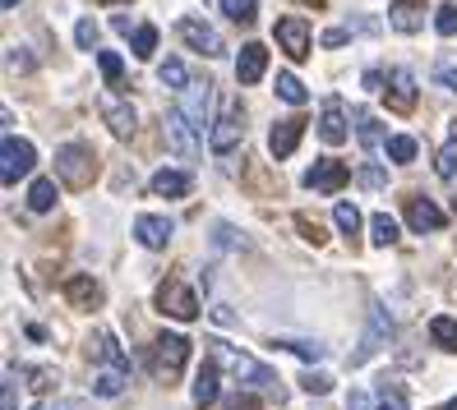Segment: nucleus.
<instances>
[{
  "label": "nucleus",
  "mask_w": 457,
  "mask_h": 410,
  "mask_svg": "<svg viewBox=\"0 0 457 410\" xmlns=\"http://www.w3.org/2000/svg\"><path fill=\"white\" fill-rule=\"evenodd\" d=\"M153 51H157V29H153V23H139V33H134V56L148 61Z\"/></svg>",
  "instance_id": "4c0bfd02"
},
{
  "label": "nucleus",
  "mask_w": 457,
  "mask_h": 410,
  "mask_svg": "<svg viewBox=\"0 0 457 410\" xmlns=\"http://www.w3.org/2000/svg\"><path fill=\"white\" fill-rule=\"evenodd\" d=\"M273 346L291 350V355H301V360H324V341H301V337H278Z\"/></svg>",
  "instance_id": "7c9ffc66"
},
{
  "label": "nucleus",
  "mask_w": 457,
  "mask_h": 410,
  "mask_svg": "<svg viewBox=\"0 0 457 410\" xmlns=\"http://www.w3.org/2000/svg\"><path fill=\"white\" fill-rule=\"evenodd\" d=\"M435 29H439L444 37H457V5H439V10H435Z\"/></svg>",
  "instance_id": "37998d69"
},
{
  "label": "nucleus",
  "mask_w": 457,
  "mask_h": 410,
  "mask_svg": "<svg viewBox=\"0 0 457 410\" xmlns=\"http://www.w3.org/2000/svg\"><path fill=\"white\" fill-rule=\"evenodd\" d=\"M56 180H33V189H29V208L33 212H51V208H56Z\"/></svg>",
  "instance_id": "c85d7f7f"
},
{
  "label": "nucleus",
  "mask_w": 457,
  "mask_h": 410,
  "mask_svg": "<svg viewBox=\"0 0 457 410\" xmlns=\"http://www.w3.org/2000/svg\"><path fill=\"white\" fill-rule=\"evenodd\" d=\"M388 157L397 161V167L416 161V139H411V134H393V139H388Z\"/></svg>",
  "instance_id": "72a5a7b5"
},
{
  "label": "nucleus",
  "mask_w": 457,
  "mask_h": 410,
  "mask_svg": "<svg viewBox=\"0 0 457 410\" xmlns=\"http://www.w3.org/2000/svg\"><path fill=\"white\" fill-rule=\"evenodd\" d=\"M278 97H282V102H291V106H301L310 93H305V84H301L295 74H278Z\"/></svg>",
  "instance_id": "f704fd0d"
},
{
  "label": "nucleus",
  "mask_w": 457,
  "mask_h": 410,
  "mask_svg": "<svg viewBox=\"0 0 457 410\" xmlns=\"http://www.w3.org/2000/svg\"><path fill=\"white\" fill-rule=\"evenodd\" d=\"M273 37H278V46L287 51L291 61H305V56H310V42H314V37H310V29H305L301 19H278Z\"/></svg>",
  "instance_id": "f8f14e48"
},
{
  "label": "nucleus",
  "mask_w": 457,
  "mask_h": 410,
  "mask_svg": "<svg viewBox=\"0 0 457 410\" xmlns=\"http://www.w3.org/2000/svg\"><path fill=\"white\" fill-rule=\"evenodd\" d=\"M222 10H227V19H231V23H254L259 0H222Z\"/></svg>",
  "instance_id": "c9c22d12"
},
{
  "label": "nucleus",
  "mask_w": 457,
  "mask_h": 410,
  "mask_svg": "<svg viewBox=\"0 0 457 410\" xmlns=\"http://www.w3.org/2000/svg\"><path fill=\"white\" fill-rule=\"evenodd\" d=\"M268 70V46L263 42H245L240 46V56H236V84L245 88V84H259Z\"/></svg>",
  "instance_id": "ddd939ff"
},
{
  "label": "nucleus",
  "mask_w": 457,
  "mask_h": 410,
  "mask_svg": "<svg viewBox=\"0 0 457 410\" xmlns=\"http://www.w3.org/2000/svg\"><path fill=\"white\" fill-rule=\"evenodd\" d=\"M240 139H245V120H240L236 102H227V106H222V116L212 120V129H208V148L218 152V157H227V152L240 148Z\"/></svg>",
  "instance_id": "20e7f679"
},
{
  "label": "nucleus",
  "mask_w": 457,
  "mask_h": 410,
  "mask_svg": "<svg viewBox=\"0 0 457 410\" xmlns=\"http://www.w3.org/2000/svg\"><path fill=\"white\" fill-rule=\"evenodd\" d=\"M346 410H374V401H370V392H361V388H352V392H346Z\"/></svg>",
  "instance_id": "3c124183"
},
{
  "label": "nucleus",
  "mask_w": 457,
  "mask_h": 410,
  "mask_svg": "<svg viewBox=\"0 0 457 410\" xmlns=\"http://www.w3.org/2000/svg\"><path fill=\"white\" fill-rule=\"evenodd\" d=\"M365 88L379 93V88H384V70H370V74H365Z\"/></svg>",
  "instance_id": "4d7b16f0"
},
{
  "label": "nucleus",
  "mask_w": 457,
  "mask_h": 410,
  "mask_svg": "<svg viewBox=\"0 0 457 410\" xmlns=\"http://www.w3.org/2000/svg\"><path fill=\"white\" fill-rule=\"evenodd\" d=\"M190 189H195L190 171H176V167H162V171L153 176V194H157V199H190Z\"/></svg>",
  "instance_id": "f3484780"
},
{
  "label": "nucleus",
  "mask_w": 457,
  "mask_h": 410,
  "mask_svg": "<svg viewBox=\"0 0 457 410\" xmlns=\"http://www.w3.org/2000/svg\"><path fill=\"white\" fill-rule=\"evenodd\" d=\"M37 410H88V401H79V397H61V401H42Z\"/></svg>",
  "instance_id": "8fccbe9b"
},
{
  "label": "nucleus",
  "mask_w": 457,
  "mask_h": 410,
  "mask_svg": "<svg viewBox=\"0 0 457 410\" xmlns=\"http://www.w3.org/2000/svg\"><path fill=\"white\" fill-rule=\"evenodd\" d=\"M212 240H218L222 250H245V235H236V226H227V222L212 226Z\"/></svg>",
  "instance_id": "79ce46f5"
},
{
  "label": "nucleus",
  "mask_w": 457,
  "mask_h": 410,
  "mask_svg": "<svg viewBox=\"0 0 457 410\" xmlns=\"http://www.w3.org/2000/svg\"><path fill=\"white\" fill-rule=\"evenodd\" d=\"M448 410H457V397H453V401H448Z\"/></svg>",
  "instance_id": "052dcab7"
},
{
  "label": "nucleus",
  "mask_w": 457,
  "mask_h": 410,
  "mask_svg": "<svg viewBox=\"0 0 457 410\" xmlns=\"http://www.w3.org/2000/svg\"><path fill=\"white\" fill-rule=\"evenodd\" d=\"M388 23H393L397 33H416L420 23H425V14H420V10L411 5V0H397V5L388 10Z\"/></svg>",
  "instance_id": "393cba45"
},
{
  "label": "nucleus",
  "mask_w": 457,
  "mask_h": 410,
  "mask_svg": "<svg viewBox=\"0 0 457 410\" xmlns=\"http://www.w3.org/2000/svg\"><path fill=\"white\" fill-rule=\"evenodd\" d=\"M208 102H212L208 78H190V84L180 88V106H176V111L190 120L195 129H204V125H208Z\"/></svg>",
  "instance_id": "1a4fd4ad"
},
{
  "label": "nucleus",
  "mask_w": 457,
  "mask_h": 410,
  "mask_svg": "<svg viewBox=\"0 0 457 410\" xmlns=\"http://www.w3.org/2000/svg\"><path fill=\"white\" fill-rule=\"evenodd\" d=\"M301 392H310V397H324V392H333V378H328V373H319V369H310V373L301 378Z\"/></svg>",
  "instance_id": "58836bf2"
},
{
  "label": "nucleus",
  "mask_w": 457,
  "mask_h": 410,
  "mask_svg": "<svg viewBox=\"0 0 457 410\" xmlns=\"http://www.w3.org/2000/svg\"><path fill=\"white\" fill-rule=\"evenodd\" d=\"M93 355L106 365V369H125L129 373V355L116 346V337L112 332H93Z\"/></svg>",
  "instance_id": "5701e85b"
},
{
  "label": "nucleus",
  "mask_w": 457,
  "mask_h": 410,
  "mask_svg": "<svg viewBox=\"0 0 457 410\" xmlns=\"http://www.w3.org/2000/svg\"><path fill=\"white\" fill-rule=\"evenodd\" d=\"M5 65H10V70H33V56H29L23 46H10V51H5Z\"/></svg>",
  "instance_id": "de8ad7c7"
},
{
  "label": "nucleus",
  "mask_w": 457,
  "mask_h": 410,
  "mask_svg": "<svg viewBox=\"0 0 457 410\" xmlns=\"http://www.w3.org/2000/svg\"><path fill=\"white\" fill-rule=\"evenodd\" d=\"M397 240V222L388 212H374L370 217V244H379V250H388V244Z\"/></svg>",
  "instance_id": "cd10ccee"
},
{
  "label": "nucleus",
  "mask_w": 457,
  "mask_h": 410,
  "mask_svg": "<svg viewBox=\"0 0 457 410\" xmlns=\"http://www.w3.org/2000/svg\"><path fill=\"white\" fill-rule=\"evenodd\" d=\"M295 226H301V235H305V240H314V244H324V231H319V222H310L305 212H295Z\"/></svg>",
  "instance_id": "09e8293b"
},
{
  "label": "nucleus",
  "mask_w": 457,
  "mask_h": 410,
  "mask_svg": "<svg viewBox=\"0 0 457 410\" xmlns=\"http://www.w3.org/2000/svg\"><path fill=\"white\" fill-rule=\"evenodd\" d=\"M97 5H116V0H97Z\"/></svg>",
  "instance_id": "bf43d9fd"
},
{
  "label": "nucleus",
  "mask_w": 457,
  "mask_h": 410,
  "mask_svg": "<svg viewBox=\"0 0 457 410\" xmlns=\"http://www.w3.org/2000/svg\"><path fill=\"white\" fill-rule=\"evenodd\" d=\"M176 33H180V42H185V46H195L199 56H222V37H218V29H212V23L185 14V19L176 23Z\"/></svg>",
  "instance_id": "6e6552de"
},
{
  "label": "nucleus",
  "mask_w": 457,
  "mask_h": 410,
  "mask_svg": "<svg viewBox=\"0 0 457 410\" xmlns=\"http://www.w3.org/2000/svg\"><path fill=\"white\" fill-rule=\"evenodd\" d=\"M429 341H435L439 350H457V318H448V314L429 318Z\"/></svg>",
  "instance_id": "a878e982"
},
{
  "label": "nucleus",
  "mask_w": 457,
  "mask_h": 410,
  "mask_svg": "<svg viewBox=\"0 0 457 410\" xmlns=\"http://www.w3.org/2000/svg\"><path fill=\"white\" fill-rule=\"evenodd\" d=\"M88 382H93V392H97V397H120V392L129 388V373H125V369H106V365H102V369H93V378H88Z\"/></svg>",
  "instance_id": "b1692460"
},
{
  "label": "nucleus",
  "mask_w": 457,
  "mask_h": 410,
  "mask_svg": "<svg viewBox=\"0 0 457 410\" xmlns=\"http://www.w3.org/2000/svg\"><path fill=\"white\" fill-rule=\"evenodd\" d=\"M333 222L342 226V235H346V240H352V235L361 231V212H356L352 203H337V208H333Z\"/></svg>",
  "instance_id": "e433bc0d"
},
{
  "label": "nucleus",
  "mask_w": 457,
  "mask_h": 410,
  "mask_svg": "<svg viewBox=\"0 0 457 410\" xmlns=\"http://www.w3.org/2000/svg\"><path fill=\"white\" fill-rule=\"evenodd\" d=\"M388 337H393V323H388L384 305H370V323H365V337H361V346L352 350V365H365L374 350H384V346H388Z\"/></svg>",
  "instance_id": "0eeeda50"
},
{
  "label": "nucleus",
  "mask_w": 457,
  "mask_h": 410,
  "mask_svg": "<svg viewBox=\"0 0 457 410\" xmlns=\"http://www.w3.org/2000/svg\"><path fill=\"white\" fill-rule=\"evenodd\" d=\"M352 125H356V139H361V148L365 152H374V148H388V139L393 134H384V120H374L365 106H356L352 111Z\"/></svg>",
  "instance_id": "dca6fc26"
},
{
  "label": "nucleus",
  "mask_w": 457,
  "mask_h": 410,
  "mask_svg": "<svg viewBox=\"0 0 457 410\" xmlns=\"http://www.w3.org/2000/svg\"><path fill=\"white\" fill-rule=\"evenodd\" d=\"M102 116H106V129H112L116 139H129L134 125H139L134 106H129V102H116V97H106V102H102Z\"/></svg>",
  "instance_id": "6ab92c4d"
},
{
  "label": "nucleus",
  "mask_w": 457,
  "mask_h": 410,
  "mask_svg": "<svg viewBox=\"0 0 457 410\" xmlns=\"http://www.w3.org/2000/svg\"><path fill=\"white\" fill-rule=\"evenodd\" d=\"M407 226L411 231H444V212H439V203H429V199H411L407 203Z\"/></svg>",
  "instance_id": "aec40b11"
},
{
  "label": "nucleus",
  "mask_w": 457,
  "mask_h": 410,
  "mask_svg": "<svg viewBox=\"0 0 457 410\" xmlns=\"http://www.w3.org/2000/svg\"><path fill=\"white\" fill-rule=\"evenodd\" d=\"M97 65H102V74L112 78V84H120V74H125V61L116 56V51H97Z\"/></svg>",
  "instance_id": "ea45409f"
},
{
  "label": "nucleus",
  "mask_w": 457,
  "mask_h": 410,
  "mask_svg": "<svg viewBox=\"0 0 457 410\" xmlns=\"http://www.w3.org/2000/svg\"><path fill=\"white\" fill-rule=\"evenodd\" d=\"M346 180H352V171H346L337 157L314 161V167H310V176H305V184L314 189V194H342V189H346Z\"/></svg>",
  "instance_id": "9d476101"
},
{
  "label": "nucleus",
  "mask_w": 457,
  "mask_h": 410,
  "mask_svg": "<svg viewBox=\"0 0 457 410\" xmlns=\"http://www.w3.org/2000/svg\"><path fill=\"white\" fill-rule=\"evenodd\" d=\"M393 84H388V106L393 111H411V102H416V78L407 70H393L388 74Z\"/></svg>",
  "instance_id": "4be33fe9"
},
{
  "label": "nucleus",
  "mask_w": 457,
  "mask_h": 410,
  "mask_svg": "<svg viewBox=\"0 0 457 410\" xmlns=\"http://www.w3.org/2000/svg\"><path fill=\"white\" fill-rule=\"evenodd\" d=\"M14 378H19V373H14V365H10V369H5V392H0V406H5V410H14Z\"/></svg>",
  "instance_id": "603ef678"
},
{
  "label": "nucleus",
  "mask_w": 457,
  "mask_h": 410,
  "mask_svg": "<svg viewBox=\"0 0 457 410\" xmlns=\"http://www.w3.org/2000/svg\"><path fill=\"white\" fill-rule=\"evenodd\" d=\"M319 134H324V144H342L346 139V106H342V97H324V106H319Z\"/></svg>",
  "instance_id": "2eb2a0df"
},
{
  "label": "nucleus",
  "mask_w": 457,
  "mask_h": 410,
  "mask_svg": "<svg viewBox=\"0 0 457 410\" xmlns=\"http://www.w3.org/2000/svg\"><path fill=\"white\" fill-rule=\"evenodd\" d=\"M157 309L180 318V323H195L199 318V295L185 286V282H167L162 291H157Z\"/></svg>",
  "instance_id": "423d86ee"
},
{
  "label": "nucleus",
  "mask_w": 457,
  "mask_h": 410,
  "mask_svg": "<svg viewBox=\"0 0 457 410\" xmlns=\"http://www.w3.org/2000/svg\"><path fill=\"white\" fill-rule=\"evenodd\" d=\"M153 360H157V378L176 382L185 373V365H190V337L162 332V337H157V346H153Z\"/></svg>",
  "instance_id": "7ed1b4c3"
},
{
  "label": "nucleus",
  "mask_w": 457,
  "mask_h": 410,
  "mask_svg": "<svg viewBox=\"0 0 457 410\" xmlns=\"http://www.w3.org/2000/svg\"><path fill=\"white\" fill-rule=\"evenodd\" d=\"M356 180H361L365 189H384V184H388V176H384L379 167H361V171H356Z\"/></svg>",
  "instance_id": "a18cd8bd"
},
{
  "label": "nucleus",
  "mask_w": 457,
  "mask_h": 410,
  "mask_svg": "<svg viewBox=\"0 0 457 410\" xmlns=\"http://www.w3.org/2000/svg\"><path fill=\"white\" fill-rule=\"evenodd\" d=\"M97 176V152L88 144H65L56 152V180L70 184V189H88Z\"/></svg>",
  "instance_id": "f03ea898"
},
{
  "label": "nucleus",
  "mask_w": 457,
  "mask_h": 410,
  "mask_svg": "<svg viewBox=\"0 0 457 410\" xmlns=\"http://www.w3.org/2000/svg\"><path fill=\"white\" fill-rule=\"evenodd\" d=\"M162 134H167V148L176 157H199V134H195V125L185 120L180 111H167L162 116Z\"/></svg>",
  "instance_id": "9b49d317"
},
{
  "label": "nucleus",
  "mask_w": 457,
  "mask_h": 410,
  "mask_svg": "<svg viewBox=\"0 0 457 410\" xmlns=\"http://www.w3.org/2000/svg\"><path fill=\"white\" fill-rule=\"evenodd\" d=\"M0 5H5V10H14V5H19V0H0Z\"/></svg>",
  "instance_id": "13d9d810"
},
{
  "label": "nucleus",
  "mask_w": 457,
  "mask_h": 410,
  "mask_svg": "<svg viewBox=\"0 0 457 410\" xmlns=\"http://www.w3.org/2000/svg\"><path fill=\"white\" fill-rule=\"evenodd\" d=\"M212 401H218V373L204 369V373L195 378V406L204 410V406H212Z\"/></svg>",
  "instance_id": "473e14b6"
},
{
  "label": "nucleus",
  "mask_w": 457,
  "mask_h": 410,
  "mask_svg": "<svg viewBox=\"0 0 457 410\" xmlns=\"http://www.w3.org/2000/svg\"><path fill=\"white\" fill-rule=\"evenodd\" d=\"M346 33H352V29H328V33H324V46H342Z\"/></svg>",
  "instance_id": "6e6d98bb"
},
{
  "label": "nucleus",
  "mask_w": 457,
  "mask_h": 410,
  "mask_svg": "<svg viewBox=\"0 0 457 410\" xmlns=\"http://www.w3.org/2000/svg\"><path fill=\"white\" fill-rule=\"evenodd\" d=\"M65 299H70L74 309H97L102 305V286L93 277H70L65 282Z\"/></svg>",
  "instance_id": "412c9836"
},
{
  "label": "nucleus",
  "mask_w": 457,
  "mask_h": 410,
  "mask_svg": "<svg viewBox=\"0 0 457 410\" xmlns=\"http://www.w3.org/2000/svg\"><path fill=\"white\" fill-rule=\"evenodd\" d=\"M435 171L448 180V176H457V120L448 125V144L439 148V161H435Z\"/></svg>",
  "instance_id": "c756f323"
},
{
  "label": "nucleus",
  "mask_w": 457,
  "mask_h": 410,
  "mask_svg": "<svg viewBox=\"0 0 457 410\" xmlns=\"http://www.w3.org/2000/svg\"><path fill=\"white\" fill-rule=\"evenodd\" d=\"M97 33H102V29H97V19H79V23H74V42H79V46H88V51L97 46Z\"/></svg>",
  "instance_id": "a19ab883"
},
{
  "label": "nucleus",
  "mask_w": 457,
  "mask_h": 410,
  "mask_svg": "<svg viewBox=\"0 0 457 410\" xmlns=\"http://www.w3.org/2000/svg\"><path fill=\"white\" fill-rule=\"evenodd\" d=\"M374 410H407V392H402V382H379V401H374Z\"/></svg>",
  "instance_id": "2f4dec72"
},
{
  "label": "nucleus",
  "mask_w": 457,
  "mask_h": 410,
  "mask_svg": "<svg viewBox=\"0 0 457 410\" xmlns=\"http://www.w3.org/2000/svg\"><path fill=\"white\" fill-rule=\"evenodd\" d=\"M112 29H116V33H125V37H129V33H139V29L129 23V14H116V19H112Z\"/></svg>",
  "instance_id": "5fc2aeb1"
},
{
  "label": "nucleus",
  "mask_w": 457,
  "mask_h": 410,
  "mask_svg": "<svg viewBox=\"0 0 457 410\" xmlns=\"http://www.w3.org/2000/svg\"><path fill=\"white\" fill-rule=\"evenodd\" d=\"M33 161H37L33 144H29V139H14V134H5V148H0V180H5V184H19L23 176L33 171Z\"/></svg>",
  "instance_id": "39448f33"
},
{
  "label": "nucleus",
  "mask_w": 457,
  "mask_h": 410,
  "mask_svg": "<svg viewBox=\"0 0 457 410\" xmlns=\"http://www.w3.org/2000/svg\"><path fill=\"white\" fill-rule=\"evenodd\" d=\"M227 410H259V406H254V397H250V392H236V397L227 401Z\"/></svg>",
  "instance_id": "864d4df0"
},
{
  "label": "nucleus",
  "mask_w": 457,
  "mask_h": 410,
  "mask_svg": "<svg viewBox=\"0 0 457 410\" xmlns=\"http://www.w3.org/2000/svg\"><path fill=\"white\" fill-rule=\"evenodd\" d=\"M157 78H162V84H167V88H176V93H180V88H185V84H190V78H195V74H190V70H185V61H180V56H167L162 65H157Z\"/></svg>",
  "instance_id": "bb28decb"
},
{
  "label": "nucleus",
  "mask_w": 457,
  "mask_h": 410,
  "mask_svg": "<svg viewBox=\"0 0 457 410\" xmlns=\"http://www.w3.org/2000/svg\"><path fill=\"white\" fill-rule=\"evenodd\" d=\"M171 222L167 217H153V212H144L139 222H134V240L144 244V250H167V240H171Z\"/></svg>",
  "instance_id": "4468645a"
},
{
  "label": "nucleus",
  "mask_w": 457,
  "mask_h": 410,
  "mask_svg": "<svg viewBox=\"0 0 457 410\" xmlns=\"http://www.w3.org/2000/svg\"><path fill=\"white\" fill-rule=\"evenodd\" d=\"M301 134H305V120H278L273 134H268V152H273L278 161L295 152V144H301Z\"/></svg>",
  "instance_id": "a211bd4d"
},
{
  "label": "nucleus",
  "mask_w": 457,
  "mask_h": 410,
  "mask_svg": "<svg viewBox=\"0 0 457 410\" xmlns=\"http://www.w3.org/2000/svg\"><path fill=\"white\" fill-rule=\"evenodd\" d=\"M212 365H222L240 388H263V392H278L282 397V382H278V373L268 369V365H259L254 355H245V350H236V346H227V341H212Z\"/></svg>",
  "instance_id": "f257e3e1"
},
{
  "label": "nucleus",
  "mask_w": 457,
  "mask_h": 410,
  "mask_svg": "<svg viewBox=\"0 0 457 410\" xmlns=\"http://www.w3.org/2000/svg\"><path fill=\"white\" fill-rule=\"evenodd\" d=\"M435 84H444L448 93H457V65H448V61L435 65Z\"/></svg>",
  "instance_id": "49530a36"
},
{
  "label": "nucleus",
  "mask_w": 457,
  "mask_h": 410,
  "mask_svg": "<svg viewBox=\"0 0 457 410\" xmlns=\"http://www.w3.org/2000/svg\"><path fill=\"white\" fill-rule=\"evenodd\" d=\"M56 378H61V369H51V365H37L33 369V392H51V388H56Z\"/></svg>",
  "instance_id": "c03bdc74"
}]
</instances>
